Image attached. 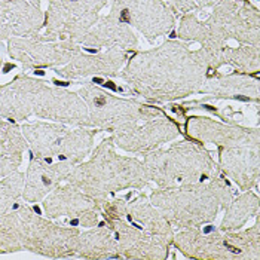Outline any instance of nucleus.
<instances>
[{"instance_id": "1", "label": "nucleus", "mask_w": 260, "mask_h": 260, "mask_svg": "<svg viewBox=\"0 0 260 260\" xmlns=\"http://www.w3.org/2000/svg\"><path fill=\"white\" fill-rule=\"evenodd\" d=\"M208 69L204 49L192 51L184 43L170 40L133 57L122 78L147 97H184L200 88Z\"/></svg>"}, {"instance_id": "2", "label": "nucleus", "mask_w": 260, "mask_h": 260, "mask_svg": "<svg viewBox=\"0 0 260 260\" xmlns=\"http://www.w3.org/2000/svg\"><path fill=\"white\" fill-rule=\"evenodd\" d=\"M179 38L200 42L208 64L231 42L244 46H259V11L245 0H219L208 20L184 15Z\"/></svg>"}, {"instance_id": "3", "label": "nucleus", "mask_w": 260, "mask_h": 260, "mask_svg": "<svg viewBox=\"0 0 260 260\" xmlns=\"http://www.w3.org/2000/svg\"><path fill=\"white\" fill-rule=\"evenodd\" d=\"M106 3L107 0H49L45 38L78 42L97 22Z\"/></svg>"}, {"instance_id": "4", "label": "nucleus", "mask_w": 260, "mask_h": 260, "mask_svg": "<svg viewBox=\"0 0 260 260\" xmlns=\"http://www.w3.org/2000/svg\"><path fill=\"white\" fill-rule=\"evenodd\" d=\"M110 14L153 42L171 31L174 15L164 0H113Z\"/></svg>"}, {"instance_id": "5", "label": "nucleus", "mask_w": 260, "mask_h": 260, "mask_svg": "<svg viewBox=\"0 0 260 260\" xmlns=\"http://www.w3.org/2000/svg\"><path fill=\"white\" fill-rule=\"evenodd\" d=\"M12 39L9 42V54L27 67L38 66H61L72 60L80 52V48L73 40H62L61 43L51 42L48 38Z\"/></svg>"}, {"instance_id": "6", "label": "nucleus", "mask_w": 260, "mask_h": 260, "mask_svg": "<svg viewBox=\"0 0 260 260\" xmlns=\"http://www.w3.org/2000/svg\"><path fill=\"white\" fill-rule=\"evenodd\" d=\"M43 21L39 0H0V39L36 36Z\"/></svg>"}, {"instance_id": "7", "label": "nucleus", "mask_w": 260, "mask_h": 260, "mask_svg": "<svg viewBox=\"0 0 260 260\" xmlns=\"http://www.w3.org/2000/svg\"><path fill=\"white\" fill-rule=\"evenodd\" d=\"M125 61H126V52L118 48H110L106 52L94 54V55H85L79 52L67 62L66 67L58 69V73L64 78H80L88 75L115 76L118 75Z\"/></svg>"}, {"instance_id": "8", "label": "nucleus", "mask_w": 260, "mask_h": 260, "mask_svg": "<svg viewBox=\"0 0 260 260\" xmlns=\"http://www.w3.org/2000/svg\"><path fill=\"white\" fill-rule=\"evenodd\" d=\"M78 42L86 46H97V48L107 46V49L110 48L123 49V48L137 46V38L134 36L131 27L112 14L103 18L94 28H91L86 35H83Z\"/></svg>"}, {"instance_id": "9", "label": "nucleus", "mask_w": 260, "mask_h": 260, "mask_svg": "<svg viewBox=\"0 0 260 260\" xmlns=\"http://www.w3.org/2000/svg\"><path fill=\"white\" fill-rule=\"evenodd\" d=\"M219 0H168V6L171 8V11L176 12H192V11H200L204 8H210L214 6Z\"/></svg>"}, {"instance_id": "10", "label": "nucleus", "mask_w": 260, "mask_h": 260, "mask_svg": "<svg viewBox=\"0 0 260 260\" xmlns=\"http://www.w3.org/2000/svg\"><path fill=\"white\" fill-rule=\"evenodd\" d=\"M0 64H2V58H0Z\"/></svg>"}]
</instances>
